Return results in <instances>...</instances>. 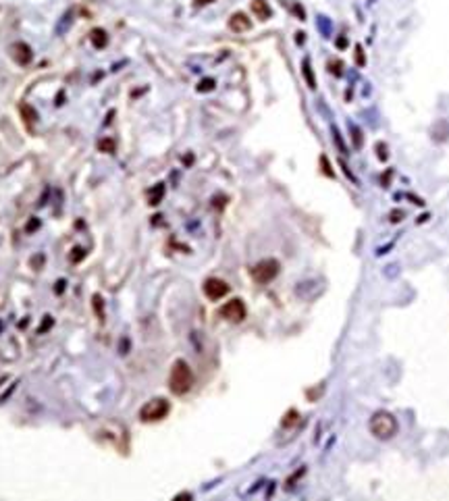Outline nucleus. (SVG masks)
<instances>
[{"instance_id":"nucleus-1","label":"nucleus","mask_w":449,"mask_h":501,"mask_svg":"<svg viewBox=\"0 0 449 501\" xmlns=\"http://www.w3.org/2000/svg\"><path fill=\"white\" fill-rule=\"evenodd\" d=\"M194 385V372L185 360H177L169 374V389L175 395H185Z\"/></svg>"},{"instance_id":"nucleus-2","label":"nucleus","mask_w":449,"mask_h":501,"mask_svg":"<svg viewBox=\"0 0 449 501\" xmlns=\"http://www.w3.org/2000/svg\"><path fill=\"white\" fill-rule=\"evenodd\" d=\"M368 428L370 433L381 439V441H387L391 437L397 435V428H400V424H397V418L393 416L391 412H385V410H378L372 414V418L368 422Z\"/></svg>"},{"instance_id":"nucleus-3","label":"nucleus","mask_w":449,"mask_h":501,"mask_svg":"<svg viewBox=\"0 0 449 501\" xmlns=\"http://www.w3.org/2000/svg\"><path fill=\"white\" fill-rule=\"evenodd\" d=\"M169 412H171V404L164 400V397H154V400H150L140 410V418L144 422H158V420L166 418Z\"/></svg>"},{"instance_id":"nucleus-4","label":"nucleus","mask_w":449,"mask_h":501,"mask_svg":"<svg viewBox=\"0 0 449 501\" xmlns=\"http://www.w3.org/2000/svg\"><path fill=\"white\" fill-rule=\"evenodd\" d=\"M279 262L272 260V258H266V260H260L254 268H252V279L256 283H270L274 277L279 274Z\"/></svg>"},{"instance_id":"nucleus-5","label":"nucleus","mask_w":449,"mask_h":501,"mask_svg":"<svg viewBox=\"0 0 449 501\" xmlns=\"http://www.w3.org/2000/svg\"><path fill=\"white\" fill-rule=\"evenodd\" d=\"M218 314L222 316V318H227V320H231V322H241L246 318V314H248V310H246V304L241 302V300H229L227 304H224L220 310H218Z\"/></svg>"},{"instance_id":"nucleus-6","label":"nucleus","mask_w":449,"mask_h":501,"mask_svg":"<svg viewBox=\"0 0 449 501\" xmlns=\"http://www.w3.org/2000/svg\"><path fill=\"white\" fill-rule=\"evenodd\" d=\"M229 293V285L227 281L222 279H216V277H210L204 281V296L208 300H220Z\"/></svg>"},{"instance_id":"nucleus-7","label":"nucleus","mask_w":449,"mask_h":501,"mask_svg":"<svg viewBox=\"0 0 449 501\" xmlns=\"http://www.w3.org/2000/svg\"><path fill=\"white\" fill-rule=\"evenodd\" d=\"M11 57H13V61L17 63V65H21V67H25V65H29L31 63V48L25 44V42H15L13 46H11Z\"/></svg>"},{"instance_id":"nucleus-8","label":"nucleus","mask_w":449,"mask_h":501,"mask_svg":"<svg viewBox=\"0 0 449 501\" xmlns=\"http://www.w3.org/2000/svg\"><path fill=\"white\" fill-rule=\"evenodd\" d=\"M229 29L235 33H244V31L252 29V21L248 19L246 13H233L229 17Z\"/></svg>"},{"instance_id":"nucleus-9","label":"nucleus","mask_w":449,"mask_h":501,"mask_svg":"<svg viewBox=\"0 0 449 501\" xmlns=\"http://www.w3.org/2000/svg\"><path fill=\"white\" fill-rule=\"evenodd\" d=\"M250 7H252V13L258 17L260 21H266V19H270V15H272V9H270V5L266 3V0H252L250 3Z\"/></svg>"},{"instance_id":"nucleus-10","label":"nucleus","mask_w":449,"mask_h":501,"mask_svg":"<svg viewBox=\"0 0 449 501\" xmlns=\"http://www.w3.org/2000/svg\"><path fill=\"white\" fill-rule=\"evenodd\" d=\"M162 196H164V185L158 183V185H154L150 192H148V202H150L152 206H156V204H160Z\"/></svg>"},{"instance_id":"nucleus-11","label":"nucleus","mask_w":449,"mask_h":501,"mask_svg":"<svg viewBox=\"0 0 449 501\" xmlns=\"http://www.w3.org/2000/svg\"><path fill=\"white\" fill-rule=\"evenodd\" d=\"M92 44H94L96 48H104V46L108 44L106 31H104V29H94V31H92Z\"/></svg>"},{"instance_id":"nucleus-12","label":"nucleus","mask_w":449,"mask_h":501,"mask_svg":"<svg viewBox=\"0 0 449 501\" xmlns=\"http://www.w3.org/2000/svg\"><path fill=\"white\" fill-rule=\"evenodd\" d=\"M316 27L320 29V33H322L324 38L331 36V19H329V17L318 15V17H316Z\"/></svg>"},{"instance_id":"nucleus-13","label":"nucleus","mask_w":449,"mask_h":501,"mask_svg":"<svg viewBox=\"0 0 449 501\" xmlns=\"http://www.w3.org/2000/svg\"><path fill=\"white\" fill-rule=\"evenodd\" d=\"M71 25H73V11H69L65 13V17H61V21L57 25V33H65Z\"/></svg>"},{"instance_id":"nucleus-14","label":"nucleus","mask_w":449,"mask_h":501,"mask_svg":"<svg viewBox=\"0 0 449 501\" xmlns=\"http://www.w3.org/2000/svg\"><path fill=\"white\" fill-rule=\"evenodd\" d=\"M302 71H304V77H306L308 85L314 90L316 88V81H314V75H312V69H310V61L308 59H304V63H302Z\"/></svg>"},{"instance_id":"nucleus-15","label":"nucleus","mask_w":449,"mask_h":501,"mask_svg":"<svg viewBox=\"0 0 449 501\" xmlns=\"http://www.w3.org/2000/svg\"><path fill=\"white\" fill-rule=\"evenodd\" d=\"M98 150L110 154V152H115V142L110 140V137H102V140L98 142Z\"/></svg>"},{"instance_id":"nucleus-16","label":"nucleus","mask_w":449,"mask_h":501,"mask_svg":"<svg viewBox=\"0 0 449 501\" xmlns=\"http://www.w3.org/2000/svg\"><path fill=\"white\" fill-rule=\"evenodd\" d=\"M21 113H23V117H25V121H29V123H33V121L38 119V115H36V110H33L31 106H21Z\"/></svg>"},{"instance_id":"nucleus-17","label":"nucleus","mask_w":449,"mask_h":501,"mask_svg":"<svg viewBox=\"0 0 449 501\" xmlns=\"http://www.w3.org/2000/svg\"><path fill=\"white\" fill-rule=\"evenodd\" d=\"M212 88H214V79H204L198 85V92H210Z\"/></svg>"},{"instance_id":"nucleus-18","label":"nucleus","mask_w":449,"mask_h":501,"mask_svg":"<svg viewBox=\"0 0 449 501\" xmlns=\"http://www.w3.org/2000/svg\"><path fill=\"white\" fill-rule=\"evenodd\" d=\"M356 59H358V65H364V54H362V46H356Z\"/></svg>"},{"instance_id":"nucleus-19","label":"nucleus","mask_w":449,"mask_h":501,"mask_svg":"<svg viewBox=\"0 0 449 501\" xmlns=\"http://www.w3.org/2000/svg\"><path fill=\"white\" fill-rule=\"evenodd\" d=\"M391 216H393L391 220H393V222H397V220H400V216H404V212H400V210H395V212H391Z\"/></svg>"},{"instance_id":"nucleus-20","label":"nucleus","mask_w":449,"mask_h":501,"mask_svg":"<svg viewBox=\"0 0 449 501\" xmlns=\"http://www.w3.org/2000/svg\"><path fill=\"white\" fill-rule=\"evenodd\" d=\"M210 3H214V0H196L198 7H206V5H210Z\"/></svg>"},{"instance_id":"nucleus-21","label":"nucleus","mask_w":449,"mask_h":501,"mask_svg":"<svg viewBox=\"0 0 449 501\" xmlns=\"http://www.w3.org/2000/svg\"><path fill=\"white\" fill-rule=\"evenodd\" d=\"M293 11H296V13H298V15H300V19H302V21H304V9H300V7H298V5H296V7H293Z\"/></svg>"},{"instance_id":"nucleus-22","label":"nucleus","mask_w":449,"mask_h":501,"mask_svg":"<svg viewBox=\"0 0 449 501\" xmlns=\"http://www.w3.org/2000/svg\"><path fill=\"white\" fill-rule=\"evenodd\" d=\"M372 3H376V0H368V5H372Z\"/></svg>"}]
</instances>
